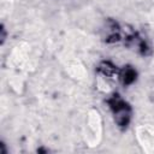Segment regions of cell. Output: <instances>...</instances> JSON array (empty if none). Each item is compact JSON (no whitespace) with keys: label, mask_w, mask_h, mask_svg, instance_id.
<instances>
[{"label":"cell","mask_w":154,"mask_h":154,"mask_svg":"<svg viewBox=\"0 0 154 154\" xmlns=\"http://www.w3.org/2000/svg\"><path fill=\"white\" fill-rule=\"evenodd\" d=\"M135 71L134 70H131V69H126L125 70V72H124V75H123V81H124V83H131L134 79H135Z\"/></svg>","instance_id":"6da1fadb"}]
</instances>
